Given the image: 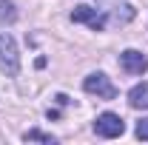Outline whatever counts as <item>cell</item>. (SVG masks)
<instances>
[{
    "label": "cell",
    "instance_id": "obj_1",
    "mask_svg": "<svg viewBox=\"0 0 148 145\" xmlns=\"http://www.w3.org/2000/svg\"><path fill=\"white\" fill-rule=\"evenodd\" d=\"M0 71L6 74V77H17V71H20L17 43L9 34H0Z\"/></svg>",
    "mask_w": 148,
    "mask_h": 145
},
{
    "label": "cell",
    "instance_id": "obj_3",
    "mask_svg": "<svg viewBox=\"0 0 148 145\" xmlns=\"http://www.w3.org/2000/svg\"><path fill=\"white\" fill-rule=\"evenodd\" d=\"M83 88L88 91V94H97L100 100H114V97H117V88H114V83H111V80H108L103 71L88 74V77L83 80Z\"/></svg>",
    "mask_w": 148,
    "mask_h": 145
},
{
    "label": "cell",
    "instance_id": "obj_5",
    "mask_svg": "<svg viewBox=\"0 0 148 145\" xmlns=\"http://www.w3.org/2000/svg\"><path fill=\"white\" fill-rule=\"evenodd\" d=\"M120 66H123V71L128 74H145L148 71V57L143 51H137V49H125L123 54H120Z\"/></svg>",
    "mask_w": 148,
    "mask_h": 145
},
{
    "label": "cell",
    "instance_id": "obj_7",
    "mask_svg": "<svg viewBox=\"0 0 148 145\" xmlns=\"http://www.w3.org/2000/svg\"><path fill=\"white\" fill-rule=\"evenodd\" d=\"M17 20V9L12 0H0V23H14Z\"/></svg>",
    "mask_w": 148,
    "mask_h": 145
},
{
    "label": "cell",
    "instance_id": "obj_8",
    "mask_svg": "<svg viewBox=\"0 0 148 145\" xmlns=\"http://www.w3.org/2000/svg\"><path fill=\"white\" fill-rule=\"evenodd\" d=\"M23 140H26V142H49V145H54V142H57L51 134H43L40 128H32V131H26V134H23Z\"/></svg>",
    "mask_w": 148,
    "mask_h": 145
},
{
    "label": "cell",
    "instance_id": "obj_4",
    "mask_svg": "<svg viewBox=\"0 0 148 145\" xmlns=\"http://www.w3.org/2000/svg\"><path fill=\"white\" fill-rule=\"evenodd\" d=\"M71 20L74 23H86L91 31H103L106 29V14L97 12V9H91V6H77L71 12Z\"/></svg>",
    "mask_w": 148,
    "mask_h": 145
},
{
    "label": "cell",
    "instance_id": "obj_9",
    "mask_svg": "<svg viewBox=\"0 0 148 145\" xmlns=\"http://www.w3.org/2000/svg\"><path fill=\"white\" fill-rule=\"evenodd\" d=\"M137 137H140V140H148V117L137 122Z\"/></svg>",
    "mask_w": 148,
    "mask_h": 145
},
{
    "label": "cell",
    "instance_id": "obj_2",
    "mask_svg": "<svg viewBox=\"0 0 148 145\" xmlns=\"http://www.w3.org/2000/svg\"><path fill=\"white\" fill-rule=\"evenodd\" d=\"M123 131H125V122H123V117L114 114V111H106V114H100V117L94 120V134L103 137V140L123 137Z\"/></svg>",
    "mask_w": 148,
    "mask_h": 145
},
{
    "label": "cell",
    "instance_id": "obj_6",
    "mask_svg": "<svg viewBox=\"0 0 148 145\" xmlns=\"http://www.w3.org/2000/svg\"><path fill=\"white\" fill-rule=\"evenodd\" d=\"M128 105L134 111H145L148 108V83H137L128 91Z\"/></svg>",
    "mask_w": 148,
    "mask_h": 145
}]
</instances>
